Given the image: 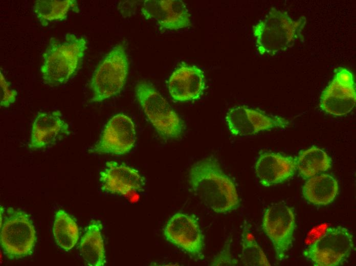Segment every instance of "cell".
<instances>
[{
  "instance_id": "cell-6",
  "label": "cell",
  "mask_w": 356,
  "mask_h": 266,
  "mask_svg": "<svg viewBox=\"0 0 356 266\" xmlns=\"http://www.w3.org/2000/svg\"><path fill=\"white\" fill-rule=\"evenodd\" d=\"M353 248V236L350 231L337 226L327 228L302 254L314 265L337 266L346 261Z\"/></svg>"
},
{
  "instance_id": "cell-25",
  "label": "cell",
  "mask_w": 356,
  "mask_h": 266,
  "mask_svg": "<svg viewBox=\"0 0 356 266\" xmlns=\"http://www.w3.org/2000/svg\"><path fill=\"white\" fill-rule=\"evenodd\" d=\"M231 242L228 240L222 250L214 258L211 265H231L234 264L231 251Z\"/></svg>"
},
{
  "instance_id": "cell-11",
  "label": "cell",
  "mask_w": 356,
  "mask_h": 266,
  "mask_svg": "<svg viewBox=\"0 0 356 266\" xmlns=\"http://www.w3.org/2000/svg\"><path fill=\"white\" fill-rule=\"evenodd\" d=\"M226 121L230 132L235 136L253 135L274 128H284L288 122L284 118L272 116L244 105L230 109Z\"/></svg>"
},
{
  "instance_id": "cell-18",
  "label": "cell",
  "mask_w": 356,
  "mask_h": 266,
  "mask_svg": "<svg viewBox=\"0 0 356 266\" xmlns=\"http://www.w3.org/2000/svg\"><path fill=\"white\" fill-rule=\"evenodd\" d=\"M339 190L337 181L331 175L322 174L308 179L302 187L304 198L315 205L325 206L336 198Z\"/></svg>"
},
{
  "instance_id": "cell-4",
  "label": "cell",
  "mask_w": 356,
  "mask_h": 266,
  "mask_svg": "<svg viewBox=\"0 0 356 266\" xmlns=\"http://www.w3.org/2000/svg\"><path fill=\"white\" fill-rule=\"evenodd\" d=\"M128 68L125 47L120 43L112 49L95 70L90 82L93 93L91 102H101L119 94L124 86Z\"/></svg>"
},
{
  "instance_id": "cell-20",
  "label": "cell",
  "mask_w": 356,
  "mask_h": 266,
  "mask_svg": "<svg viewBox=\"0 0 356 266\" xmlns=\"http://www.w3.org/2000/svg\"><path fill=\"white\" fill-rule=\"evenodd\" d=\"M33 11L42 26L53 21L66 18L68 13H78L79 9L75 0H37L33 6Z\"/></svg>"
},
{
  "instance_id": "cell-22",
  "label": "cell",
  "mask_w": 356,
  "mask_h": 266,
  "mask_svg": "<svg viewBox=\"0 0 356 266\" xmlns=\"http://www.w3.org/2000/svg\"><path fill=\"white\" fill-rule=\"evenodd\" d=\"M53 232L58 246L66 251L72 249L79 238L76 222L63 210H59L56 213Z\"/></svg>"
},
{
  "instance_id": "cell-17",
  "label": "cell",
  "mask_w": 356,
  "mask_h": 266,
  "mask_svg": "<svg viewBox=\"0 0 356 266\" xmlns=\"http://www.w3.org/2000/svg\"><path fill=\"white\" fill-rule=\"evenodd\" d=\"M295 160L275 152L261 154L255 164V171L259 183L269 187L282 183L295 173Z\"/></svg>"
},
{
  "instance_id": "cell-24",
  "label": "cell",
  "mask_w": 356,
  "mask_h": 266,
  "mask_svg": "<svg viewBox=\"0 0 356 266\" xmlns=\"http://www.w3.org/2000/svg\"><path fill=\"white\" fill-rule=\"evenodd\" d=\"M0 85L1 106L8 107L11 104L15 102L17 92L15 90L10 89V83L5 79L1 71L0 72Z\"/></svg>"
},
{
  "instance_id": "cell-13",
  "label": "cell",
  "mask_w": 356,
  "mask_h": 266,
  "mask_svg": "<svg viewBox=\"0 0 356 266\" xmlns=\"http://www.w3.org/2000/svg\"><path fill=\"white\" fill-rule=\"evenodd\" d=\"M141 11L147 19L155 20L161 29L177 30L190 26V15L180 0H145Z\"/></svg>"
},
{
  "instance_id": "cell-21",
  "label": "cell",
  "mask_w": 356,
  "mask_h": 266,
  "mask_svg": "<svg viewBox=\"0 0 356 266\" xmlns=\"http://www.w3.org/2000/svg\"><path fill=\"white\" fill-rule=\"evenodd\" d=\"M296 168L304 179L315 176L331 167V161L322 149L312 147L302 151L295 160Z\"/></svg>"
},
{
  "instance_id": "cell-23",
  "label": "cell",
  "mask_w": 356,
  "mask_h": 266,
  "mask_svg": "<svg viewBox=\"0 0 356 266\" xmlns=\"http://www.w3.org/2000/svg\"><path fill=\"white\" fill-rule=\"evenodd\" d=\"M241 259L245 265H271L266 255L258 245L249 226L244 223L241 233Z\"/></svg>"
},
{
  "instance_id": "cell-16",
  "label": "cell",
  "mask_w": 356,
  "mask_h": 266,
  "mask_svg": "<svg viewBox=\"0 0 356 266\" xmlns=\"http://www.w3.org/2000/svg\"><path fill=\"white\" fill-rule=\"evenodd\" d=\"M69 134V126L62 119L59 111L39 112L32 125L29 147L31 149L43 148Z\"/></svg>"
},
{
  "instance_id": "cell-2",
  "label": "cell",
  "mask_w": 356,
  "mask_h": 266,
  "mask_svg": "<svg viewBox=\"0 0 356 266\" xmlns=\"http://www.w3.org/2000/svg\"><path fill=\"white\" fill-rule=\"evenodd\" d=\"M86 43L84 38L71 33L62 40L51 37L42 55L40 71L44 82L52 86L67 82L78 70Z\"/></svg>"
},
{
  "instance_id": "cell-1",
  "label": "cell",
  "mask_w": 356,
  "mask_h": 266,
  "mask_svg": "<svg viewBox=\"0 0 356 266\" xmlns=\"http://www.w3.org/2000/svg\"><path fill=\"white\" fill-rule=\"evenodd\" d=\"M189 179L194 192L214 212L226 213L238 208L236 186L215 158H205L193 165Z\"/></svg>"
},
{
  "instance_id": "cell-5",
  "label": "cell",
  "mask_w": 356,
  "mask_h": 266,
  "mask_svg": "<svg viewBox=\"0 0 356 266\" xmlns=\"http://www.w3.org/2000/svg\"><path fill=\"white\" fill-rule=\"evenodd\" d=\"M136 93L144 113L161 136L175 139L181 135L182 120L152 84L145 81L138 83Z\"/></svg>"
},
{
  "instance_id": "cell-19",
  "label": "cell",
  "mask_w": 356,
  "mask_h": 266,
  "mask_svg": "<svg viewBox=\"0 0 356 266\" xmlns=\"http://www.w3.org/2000/svg\"><path fill=\"white\" fill-rule=\"evenodd\" d=\"M101 230V223L99 220H92L81 239L79 245L80 254L88 265L102 266L105 263Z\"/></svg>"
},
{
  "instance_id": "cell-10",
  "label": "cell",
  "mask_w": 356,
  "mask_h": 266,
  "mask_svg": "<svg viewBox=\"0 0 356 266\" xmlns=\"http://www.w3.org/2000/svg\"><path fill=\"white\" fill-rule=\"evenodd\" d=\"M164 235L167 240L194 258H204V237L197 220L193 216L182 212L174 214L167 223Z\"/></svg>"
},
{
  "instance_id": "cell-12",
  "label": "cell",
  "mask_w": 356,
  "mask_h": 266,
  "mask_svg": "<svg viewBox=\"0 0 356 266\" xmlns=\"http://www.w3.org/2000/svg\"><path fill=\"white\" fill-rule=\"evenodd\" d=\"M136 137L132 120L124 114H118L108 121L100 140L90 152L123 154L134 147Z\"/></svg>"
},
{
  "instance_id": "cell-8",
  "label": "cell",
  "mask_w": 356,
  "mask_h": 266,
  "mask_svg": "<svg viewBox=\"0 0 356 266\" xmlns=\"http://www.w3.org/2000/svg\"><path fill=\"white\" fill-rule=\"evenodd\" d=\"M295 227V213L288 206L275 204L264 211L262 228L271 241L279 261L285 259L292 245Z\"/></svg>"
},
{
  "instance_id": "cell-14",
  "label": "cell",
  "mask_w": 356,
  "mask_h": 266,
  "mask_svg": "<svg viewBox=\"0 0 356 266\" xmlns=\"http://www.w3.org/2000/svg\"><path fill=\"white\" fill-rule=\"evenodd\" d=\"M206 88L203 71L198 67L186 63L181 64L172 73L168 81V90L176 101L197 100Z\"/></svg>"
},
{
  "instance_id": "cell-3",
  "label": "cell",
  "mask_w": 356,
  "mask_h": 266,
  "mask_svg": "<svg viewBox=\"0 0 356 266\" xmlns=\"http://www.w3.org/2000/svg\"><path fill=\"white\" fill-rule=\"evenodd\" d=\"M305 16L294 20L286 11L272 7L265 18L253 27L258 52L273 56L293 46L303 38Z\"/></svg>"
},
{
  "instance_id": "cell-9",
  "label": "cell",
  "mask_w": 356,
  "mask_h": 266,
  "mask_svg": "<svg viewBox=\"0 0 356 266\" xmlns=\"http://www.w3.org/2000/svg\"><path fill=\"white\" fill-rule=\"evenodd\" d=\"M356 93L352 73L344 67L335 70L334 76L321 96L320 107L335 116L350 113L355 106Z\"/></svg>"
},
{
  "instance_id": "cell-15",
  "label": "cell",
  "mask_w": 356,
  "mask_h": 266,
  "mask_svg": "<svg viewBox=\"0 0 356 266\" xmlns=\"http://www.w3.org/2000/svg\"><path fill=\"white\" fill-rule=\"evenodd\" d=\"M103 190L121 195L141 191L144 179L135 169L115 161L106 163V167L100 174Z\"/></svg>"
},
{
  "instance_id": "cell-7",
  "label": "cell",
  "mask_w": 356,
  "mask_h": 266,
  "mask_svg": "<svg viewBox=\"0 0 356 266\" xmlns=\"http://www.w3.org/2000/svg\"><path fill=\"white\" fill-rule=\"evenodd\" d=\"M36 232L29 215L9 209L1 226L0 240L4 254L10 259L30 255L36 242Z\"/></svg>"
}]
</instances>
